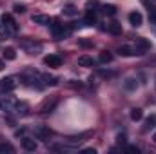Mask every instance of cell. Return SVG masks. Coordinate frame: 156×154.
Wrapping results in <instances>:
<instances>
[{
    "mask_svg": "<svg viewBox=\"0 0 156 154\" xmlns=\"http://www.w3.org/2000/svg\"><path fill=\"white\" fill-rule=\"evenodd\" d=\"M44 64L47 67H60L62 65V56L60 54H49L44 58Z\"/></svg>",
    "mask_w": 156,
    "mask_h": 154,
    "instance_id": "cell-8",
    "label": "cell"
},
{
    "mask_svg": "<svg viewBox=\"0 0 156 154\" xmlns=\"http://www.w3.org/2000/svg\"><path fill=\"white\" fill-rule=\"evenodd\" d=\"M118 53L122 54V56H136L138 53H136V49L134 47H131V45H122L120 49H118Z\"/></svg>",
    "mask_w": 156,
    "mask_h": 154,
    "instance_id": "cell-12",
    "label": "cell"
},
{
    "mask_svg": "<svg viewBox=\"0 0 156 154\" xmlns=\"http://www.w3.org/2000/svg\"><path fill=\"white\" fill-rule=\"evenodd\" d=\"M22 147L26 149V151H37V142L35 140H31V138H22Z\"/></svg>",
    "mask_w": 156,
    "mask_h": 154,
    "instance_id": "cell-14",
    "label": "cell"
},
{
    "mask_svg": "<svg viewBox=\"0 0 156 154\" xmlns=\"http://www.w3.org/2000/svg\"><path fill=\"white\" fill-rule=\"evenodd\" d=\"M127 152H131V154H138L140 152V149L136 147V145H127V149H125Z\"/></svg>",
    "mask_w": 156,
    "mask_h": 154,
    "instance_id": "cell-27",
    "label": "cell"
},
{
    "mask_svg": "<svg viewBox=\"0 0 156 154\" xmlns=\"http://www.w3.org/2000/svg\"><path fill=\"white\" fill-rule=\"evenodd\" d=\"M100 62H102V64H109V62H113V54L107 53V51H104V53L100 54Z\"/></svg>",
    "mask_w": 156,
    "mask_h": 154,
    "instance_id": "cell-23",
    "label": "cell"
},
{
    "mask_svg": "<svg viewBox=\"0 0 156 154\" xmlns=\"http://www.w3.org/2000/svg\"><path fill=\"white\" fill-rule=\"evenodd\" d=\"M104 13L105 15H116V7L113 4H107V5H104Z\"/></svg>",
    "mask_w": 156,
    "mask_h": 154,
    "instance_id": "cell-24",
    "label": "cell"
},
{
    "mask_svg": "<svg viewBox=\"0 0 156 154\" xmlns=\"http://www.w3.org/2000/svg\"><path fill=\"white\" fill-rule=\"evenodd\" d=\"M16 114H20V116H27L29 114V107L26 105V103H22V102H18L16 103V111H15Z\"/></svg>",
    "mask_w": 156,
    "mask_h": 154,
    "instance_id": "cell-16",
    "label": "cell"
},
{
    "mask_svg": "<svg viewBox=\"0 0 156 154\" xmlns=\"http://www.w3.org/2000/svg\"><path fill=\"white\" fill-rule=\"evenodd\" d=\"M40 76L44 80V85H56V83H58L55 76H49V75H40Z\"/></svg>",
    "mask_w": 156,
    "mask_h": 154,
    "instance_id": "cell-21",
    "label": "cell"
},
{
    "mask_svg": "<svg viewBox=\"0 0 156 154\" xmlns=\"http://www.w3.org/2000/svg\"><path fill=\"white\" fill-rule=\"evenodd\" d=\"M15 11H16V13H24V11H26V5H20V4H16V5H15Z\"/></svg>",
    "mask_w": 156,
    "mask_h": 154,
    "instance_id": "cell-29",
    "label": "cell"
},
{
    "mask_svg": "<svg viewBox=\"0 0 156 154\" xmlns=\"http://www.w3.org/2000/svg\"><path fill=\"white\" fill-rule=\"evenodd\" d=\"M118 143H125V134H120L118 136Z\"/></svg>",
    "mask_w": 156,
    "mask_h": 154,
    "instance_id": "cell-32",
    "label": "cell"
},
{
    "mask_svg": "<svg viewBox=\"0 0 156 154\" xmlns=\"http://www.w3.org/2000/svg\"><path fill=\"white\" fill-rule=\"evenodd\" d=\"M51 31H53V35H55L56 40H64L66 37L71 35V27H64V24H58V22L51 24Z\"/></svg>",
    "mask_w": 156,
    "mask_h": 154,
    "instance_id": "cell-2",
    "label": "cell"
},
{
    "mask_svg": "<svg viewBox=\"0 0 156 154\" xmlns=\"http://www.w3.org/2000/svg\"><path fill=\"white\" fill-rule=\"evenodd\" d=\"M56 105H58V100H56V98H51V102H49V100H45V102L40 105V109H38L40 114H49V113H53Z\"/></svg>",
    "mask_w": 156,
    "mask_h": 154,
    "instance_id": "cell-6",
    "label": "cell"
},
{
    "mask_svg": "<svg viewBox=\"0 0 156 154\" xmlns=\"http://www.w3.org/2000/svg\"><path fill=\"white\" fill-rule=\"evenodd\" d=\"M78 65H80V67H93V65H94V60H93L91 56H87V54H82V56L78 58Z\"/></svg>",
    "mask_w": 156,
    "mask_h": 154,
    "instance_id": "cell-13",
    "label": "cell"
},
{
    "mask_svg": "<svg viewBox=\"0 0 156 154\" xmlns=\"http://www.w3.org/2000/svg\"><path fill=\"white\" fill-rule=\"evenodd\" d=\"M149 47H151V44L145 38H136V47H134V49H136L138 56H140V54H145V51H147Z\"/></svg>",
    "mask_w": 156,
    "mask_h": 154,
    "instance_id": "cell-9",
    "label": "cell"
},
{
    "mask_svg": "<svg viewBox=\"0 0 156 154\" xmlns=\"http://www.w3.org/2000/svg\"><path fill=\"white\" fill-rule=\"evenodd\" d=\"M100 75L104 78H111V76H115V73H111V71H100Z\"/></svg>",
    "mask_w": 156,
    "mask_h": 154,
    "instance_id": "cell-28",
    "label": "cell"
},
{
    "mask_svg": "<svg viewBox=\"0 0 156 154\" xmlns=\"http://www.w3.org/2000/svg\"><path fill=\"white\" fill-rule=\"evenodd\" d=\"M4 67H5V62H4V60H0V71H2Z\"/></svg>",
    "mask_w": 156,
    "mask_h": 154,
    "instance_id": "cell-34",
    "label": "cell"
},
{
    "mask_svg": "<svg viewBox=\"0 0 156 154\" xmlns=\"http://www.w3.org/2000/svg\"><path fill=\"white\" fill-rule=\"evenodd\" d=\"M16 85H18L16 78H13V76H5L0 80V91L2 93H11V91L16 89Z\"/></svg>",
    "mask_w": 156,
    "mask_h": 154,
    "instance_id": "cell-5",
    "label": "cell"
},
{
    "mask_svg": "<svg viewBox=\"0 0 156 154\" xmlns=\"http://www.w3.org/2000/svg\"><path fill=\"white\" fill-rule=\"evenodd\" d=\"M144 118V111L142 109H133L131 111V120L133 121H138V120H142Z\"/></svg>",
    "mask_w": 156,
    "mask_h": 154,
    "instance_id": "cell-22",
    "label": "cell"
},
{
    "mask_svg": "<svg viewBox=\"0 0 156 154\" xmlns=\"http://www.w3.org/2000/svg\"><path fill=\"white\" fill-rule=\"evenodd\" d=\"M31 20H33L35 24H40V26H49V24H51V18H49L47 15H33Z\"/></svg>",
    "mask_w": 156,
    "mask_h": 154,
    "instance_id": "cell-11",
    "label": "cell"
},
{
    "mask_svg": "<svg viewBox=\"0 0 156 154\" xmlns=\"http://www.w3.org/2000/svg\"><path fill=\"white\" fill-rule=\"evenodd\" d=\"M51 134H53L51 129L45 127V125H38V127L35 129V136H37V140H44V142H45V140L51 138Z\"/></svg>",
    "mask_w": 156,
    "mask_h": 154,
    "instance_id": "cell-7",
    "label": "cell"
},
{
    "mask_svg": "<svg viewBox=\"0 0 156 154\" xmlns=\"http://www.w3.org/2000/svg\"><path fill=\"white\" fill-rule=\"evenodd\" d=\"M82 152H85V154H96V149H83Z\"/></svg>",
    "mask_w": 156,
    "mask_h": 154,
    "instance_id": "cell-30",
    "label": "cell"
},
{
    "mask_svg": "<svg viewBox=\"0 0 156 154\" xmlns=\"http://www.w3.org/2000/svg\"><path fill=\"white\" fill-rule=\"evenodd\" d=\"M16 100L15 98H11V96H2L0 98V109L4 111V113H15L16 111Z\"/></svg>",
    "mask_w": 156,
    "mask_h": 154,
    "instance_id": "cell-4",
    "label": "cell"
},
{
    "mask_svg": "<svg viewBox=\"0 0 156 154\" xmlns=\"http://www.w3.org/2000/svg\"><path fill=\"white\" fill-rule=\"evenodd\" d=\"M16 58V51L13 47H5L4 49V60H15Z\"/></svg>",
    "mask_w": 156,
    "mask_h": 154,
    "instance_id": "cell-17",
    "label": "cell"
},
{
    "mask_svg": "<svg viewBox=\"0 0 156 154\" xmlns=\"http://www.w3.org/2000/svg\"><path fill=\"white\" fill-rule=\"evenodd\" d=\"M129 22H131V26H133V27H140V26H142V22H144L142 13H138V11L129 13Z\"/></svg>",
    "mask_w": 156,
    "mask_h": 154,
    "instance_id": "cell-10",
    "label": "cell"
},
{
    "mask_svg": "<svg viewBox=\"0 0 156 154\" xmlns=\"http://www.w3.org/2000/svg\"><path fill=\"white\" fill-rule=\"evenodd\" d=\"M107 31H109L111 35H115V37H120V35H122V24H118V22H111V24L107 26Z\"/></svg>",
    "mask_w": 156,
    "mask_h": 154,
    "instance_id": "cell-15",
    "label": "cell"
},
{
    "mask_svg": "<svg viewBox=\"0 0 156 154\" xmlns=\"http://www.w3.org/2000/svg\"><path fill=\"white\" fill-rule=\"evenodd\" d=\"M62 13H64V15H67V16H75L78 11H76V7H75V5H71V4H69V5H66V7L62 9Z\"/></svg>",
    "mask_w": 156,
    "mask_h": 154,
    "instance_id": "cell-20",
    "label": "cell"
},
{
    "mask_svg": "<svg viewBox=\"0 0 156 154\" xmlns=\"http://www.w3.org/2000/svg\"><path fill=\"white\" fill-rule=\"evenodd\" d=\"M0 152H15V149L9 143H0Z\"/></svg>",
    "mask_w": 156,
    "mask_h": 154,
    "instance_id": "cell-25",
    "label": "cell"
},
{
    "mask_svg": "<svg viewBox=\"0 0 156 154\" xmlns=\"http://www.w3.org/2000/svg\"><path fill=\"white\" fill-rule=\"evenodd\" d=\"M153 140H154V143H156V132H154V134H153Z\"/></svg>",
    "mask_w": 156,
    "mask_h": 154,
    "instance_id": "cell-35",
    "label": "cell"
},
{
    "mask_svg": "<svg viewBox=\"0 0 156 154\" xmlns=\"http://www.w3.org/2000/svg\"><path fill=\"white\" fill-rule=\"evenodd\" d=\"M151 22H154L156 24V13H151Z\"/></svg>",
    "mask_w": 156,
    "mask_h": 154,
    "instance_id": "cell-33",
    "label": "cell"
},
{
    "mask_svg": "<svg viewBox=\"0 0 156 154\" xmlns=\"http://www.w3.org/2000/svg\"><path fill=\"white\" fill-rule=\"evenodd\" d=\"M83 24H85V26H94V24H96V16H94V13L89 11V13L85 15V18H83Z\"/></svg>",
    "mask_w": 156,
    "mask_h": 154,
    "instance_id": "cell-18",
    "label": "cell"
},
{
    "mask_svg": "<svg viewBox=\"0 0 156 154\" xmlns=\"http://www.w3.org/2000/svg\"><path fill=\"white\" fill-rule=\"evenodd\" d=\"M0 22H2V31H5L7 35H9V33H16L18 26H16V22L13 20V16H11V15H2Z\"/></svg>",
    "mask_w": 156,
    "mask_h": 154,
    "instance_id": "cell-3",
    "label": "cell"
},
{
    "mask_svg": "<svg viewBox=\"0 0 156 154\" xmlns=\"http://www.w3.org/2000/svg\"><path fill=\"white\" fill-rule=\"evenodd\" d=\"M145 125H147V129H153V127L156 125V116H151V118H147Z\"/></svg>",
    "mask_w": 156,
    "mask_h": 154,
    "instance_id": "cell-26",
    "label": "cell"
},
{
    "mask_svg": "<svg viewBox=\"0 0 156 154\" xmlns=\"http://www.w3.org/2000/svg\"><path fill=\"white\" fill-rule=\"evenodd\" d=\"M20 47L27 53V54H38L42 51V44L35 40H20Z\"/></svg>",
    "mask_w": 156,
    "mask_h": 154,
    "instance_id": "cell-1",
    "label": "cell"
},
{
    "mask_svg": "<svg viewBox=\"0 0 156 154\" xmlns=\"http://www.w3.org/2000/svg\"><path fill=\"white\" fill-rule=\"evenodd\" d=\"M123 85H125V89H127V91H134V89L138 87V83H136V80H134V78H127Z\"/></svg>",
    "mask_w": 156,
    "mask_h": 154,
    "instance_id": "cell-19",
    "label": "cell"
},
{
    "mask_svg": "<svg viewBox=\"0 0 156 154\" xmlns=\"http://www.w3.org/2000/svg\"><path fill=\"white\" fill-rule=\"evenodd\" d=\"M80 44H82L83 47H89V45H93V44H91V42H87V40H80Z\"/></svg>",
    "mask_w": 156,
    "mask_h": 154,
    "instance_id": "cell-31",
    "label": "cell"
}]
</instances>
